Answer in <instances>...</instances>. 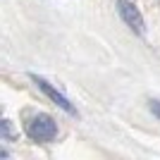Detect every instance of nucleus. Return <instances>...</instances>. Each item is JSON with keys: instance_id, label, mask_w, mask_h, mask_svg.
<instances>
[{"instance_id": "f257e3e1", "label": "nucleus", "mask_w": 160, "mask_h": 160, "mask_svg": "<svg viewBox=\"0 0 160 160\" xmlns=\"http://www.w3.org/2000/svg\"><path fill=\"white\" fill-rule=\"evenodd\" d=\"M27 134H29V139H33V141L48 143V141H53L55 136H58V124H55L53 117H48V115H36V117L29 120Z\"/></svg>"}, {"instance_id": "f03ea898", "label": "nucleus", "mask_w": 160, "mask_h": 160, "mask_svg": "<svg viewBox=\"0 0 160 160\" xmlns=\"http://www.w3.org/2000/svg\"><path fill=\"white\" fill-rule=\"evenodd\" d=\"M117 10H120L122 19L127 22V27L132 29V31L143 33V17H141V12L132 5V2H127V0H117Z\"/></svg>"}, {"instance_id": "7ed1b4c3", "label": "nucleus", "mask_w": 160, "mask_h": 160, "mask_svg": "<svg viewBox=\"0 0 160 160\" xmlns=\"http://www.w3.org/2000/svg\"><path fill=\"white\" fill-rule=\"evenodd\" d=\"M33 81H36L41 91H43V93H46V96H50V98H53L55 103H58V105H60L62 110H65V112H69V115H77V110H74V108H72V103H69V100H67L65 96L60 93V91H55V88L50 86V84H48L46 79H38V77H33Z\"/></svg>"}, {"instance_id": "20e7f679", "label": "nucleus", "mask_w": 160, "mask_h": 160, "mask_svg": "<svg viewBox=\"0 0 160 160\" xmlns=\"http://www.w3.org/2000/svg\"><path fill=\"white\" fill-rule=\"evenodd\" d=\"M151 110L160 117V100H151Z\"/></svg>"}]
</instances>
